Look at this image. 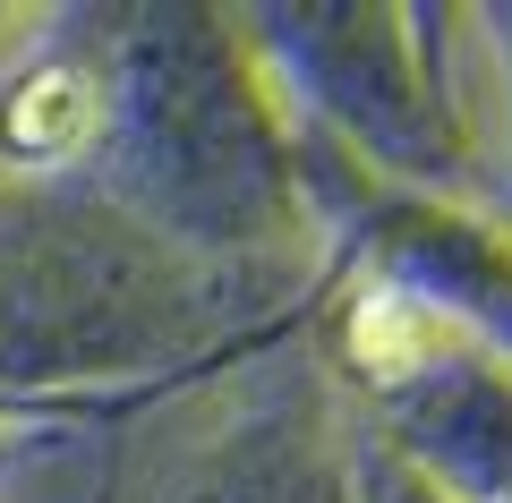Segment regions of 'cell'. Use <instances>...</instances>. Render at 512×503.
Listing matches in <instances>:
<instances>
[{"mask_svg":"<svg viewBox=\"0 0 512 503\" xmlns=\"http://www.w3.org/2000/svg\"><path fill=\"white\" fill-rule=\"evenodd\" d=\"M86 137H94V86L77 69H60V60L26 69L9 86V103H0V154L9 162H60Z\"/></svg>","mask_w":512,"mask_h":503,"instance_id":"cell-1","label":"cell"}]
</instances>
